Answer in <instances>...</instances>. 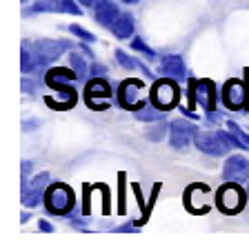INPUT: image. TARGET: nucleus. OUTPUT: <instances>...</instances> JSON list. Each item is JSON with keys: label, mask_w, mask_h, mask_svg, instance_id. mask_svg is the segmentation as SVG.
<instances>
[{"label": "nucleus", "mask_w": 249, "mask_h": 251, "mask_svg": "<svg viewBox=\"0 0 249 251\" xmlns=\"http://www.w3.org/2000/svg\"><path fill=\"white\" fill-rule=\"evenodd\" d=\"M151 104L156 109L160 111H169L174 109L178 104V98H180V91H178V85L171 80H167V76L163 80H156L154 87H151Z\"/></svg>", "instance_id": "f257e3e1"}, {"label": "nucleus", "mask_w": 249, "mask_h": 251, "mask_svg": "<svg viewBox=\"0 0 249 251\" xmlns=\"http://www.w3.org/2000/svg\"><path fill=\"white\" fill-rule=\"evenodd\" d=\"M67 47H69V43H65V40H60V43H54V40H36V43L27 45V49L31 51V58H33V67H45V65H49V62H54Z\"/></svg>", "instance_id": "f03ea898"}, {"label": "nucleus", "mask_w": 249, "mask_h": 251, "mask_svg": "<svg viewBox=\"0 0 249 251\" xmlns=\"http://www.w3.org/2000/svg\"><path fill=\"white\" fill-rule=\"evenodd\" d=\"M74 191L69 189L67 185H52L49 187V191L45 194V204H47V209L52 213H60V216H65V213H69L71 209H74Z\"/></svg>", "instance_id": "7ed1b4c3"}, {"label": "nucleus", "mask_w": 249, "mask_h": 251, "mask_svg": "<svg viewBox=\"0 0 249 251\" xmlns=\"http://www.w3.org/2000/svg\"><path fill=\"white\" fill-rule=\"evenodd\" d=\"M245 204V194L238 187V182H229L225 185L221 191H218V207L225 213H236L240 211Z\"/></svg>", "instance_id": "20e7f679"}, {"label": "nucleus", "mask_w": 249, "mask_h": 251, "mask_svg": "<svg viewBox=\"0 0 249 251\" xmlns=\"http://www.w3.org/2000/svg\"><path fill=\"white\" fill-rule=\"evenodd\" d=\"M222 178L227 182H247L249 180V160L245 156H229L225 160Z\"/></svg>", "instance_id": "39448f33"}, {"label": "nucleus", "mask_w": 249, "mask_h": 251, "mask_svg": "<svg viewBox=\"0 0 249 251\" xmlns=\"http://www.w3.org/2000/svg\"><path fill=\"white\" fill-rule=\"evenodd\" d=\"M189 89H192V104L194 98H198L207 111L216 109V85L212 80H192Z\"/></svg>", "instance_id": "423d86ee"}, {"label": "nucleus", "mask_w": 249, "mask_h": 251, "mask_svg": "<svg viewBox=\"0 0 249 251\" xmlns=\"http://www.w3.org/2000/svg\"><path fill=\"white\" fill-rule=\"evenodd\" d=\"M194 142H196V147L200 149L202 153H209V156H225V153L229 151V147L222 142V138L218 136V133L198 131L196 136H194Z\"/></svg>", "instance_id": "0eeeda50"}, {"label": "nucleus", "mask_w": 249, "mask_h": 251, "mask_svg": "<svg viewBox=\"0 0 249 251\" xmlns=\"http://www.w3.org/2000/svg\"><path fill=\"white\" fill-rule=\"evenodd\" d=\"M196 133H198L196 125H192L189 120L178 118V120H174V123H171V138H169V145H171L174 149H187L189 138L196 136Z\"/></svg>", "instance_id": "6e6552de"}, {"label": "nucleus", "mask_w": 249, "mask_h": 251, "mask_svg": "<svg viewBox=\"0 0 249 251\" xmlns=\"http://www.w3.org/2000/svg\"><path fill=\"white\" fill-rule=\"evenodd\" d=\"M222 102L227 109H243V104L249 102V94L245 89L243 82L238 80H229L222 89Z\"/></svg>", "instance_id": "1a4fd4ad"}, {"label": "nucleus", "mask_w": 249, "mask_h": 251, "mask_svg": "<svg viewBox=\"0 0 249 251\" xmlns=\"http://www.w3.org/2000/svg\"><path fill=\"white\" fill-rule=\"evenodd\" d=\"M142 82L140 80H125L120 85V104L125 107V109H140V107H145V102H140V100H136V96L142 91Z\"/></svg>", "instance_id": "9d476101"}, {"label": "nucleus", "mask_w": 249, "mask_h": 251, "mask_svg": "<svg viewBox=\"0 0 249 251\" xmlns=\"http://www.w3.org/2000/svg\"><path fill=\"white\" fill-rule=\"evenodd\" d=\"M160 71H163V76L174 78V80H183L187 76V67H185L183 58L176 56V53H169L160 60Z\"/></svg>", "instance_id": "9b49d317"}, {"label": "nucleus", "mask_w": 249, "mask_h": 251, "mask_svg": "<svg viewBox=\"0 0 249 251\" xmlns=\"http://www.w3.org/2000/svg\"><path fill=\"white\" fill-rule=\"evenodd\" d=\"M118 16H120V11H118V7L113 5L111 0H105V2L96 5V20H98L103 27H113Z\"/></svg>", "instance_id": "f8f14e48"}, {"label": "nucleus", "mask_w": 249, "mask_h": 251, "mask_svg": "<svg viewBox=\"0 0 249 251\" xmlns=\"http://www.w3.org/2000/svg\"><path fill=\"white\" fill-rule=\"evenodd\" d=\"M109 96H111V87H109L103 78H94V80L87 85V100H89L91 109H96V102H98L96 98H105V100H107Z\"/></svg>", "instance_id": "ddd939ff"}, {"label": "nucleus", "mask_w": 249, "mask_h": 251, "mask_svg": "<svg viewBox=\"0 0 249 251\" xmlns=\"http://www.w3.org/2000/svg\"><path fill=\"white\" fill-rule=\"evenodd\" d=\"M111 29H113V33H116V38L127 40L134 33V16L132 14H120Z\"/></svg>", "instance_id": "4468645a"}, {"label": "nucleus", "mask_w": 249, "mask_h": 251, "mask_svg": "<svg viewBox=\"0 0 249 251\" xmlns=\"http://www.w3.org/2000/svg\"><path fill=\"white\" fill-rule=\"evenodd\" d=\"M67 80H78V74H76V71H69V69H60V67H58V69H52L47 74V85L54 87V89Z\"/></svg>", "instance_id": "2eb2a0df"}, {"label": "nucleus", "mask_w": 249, "mask_h": 251, "mask_svg": "<svg viewBox=\"0 0 249 251\" xmlns=\"http://www.w3.org/2000/svg\"><path fill=\"white\" fill-rule=\"evenodd\" d=\"M54 11H62L58 0H36L31 7V14H54Z\"/></svg>", "instance_id": "dca6fc26"}, {"label": "nucleus", "mask_w": 249, "mask_h": 251, "mask_svg": "<svg viewBox=\"0 0 249 251\" xmlns=\"http://www.w3.org/2000/svg\"><path fill=\"white\" fill-rule=\"evenodd\" d=\"M163 114L165 111H160V109H151V107H140V109H136V118L138 120H147V123H151V120H160L163 118Z\"/></svg>", "instance_id": "f3484780"}, {"label": "nucleus", "mask_w": 249, "mask_h": 251, "mask_svg": "<svg viewBox=\"0 0 249 251\" xmlns=\"http://www.w3.org/2000/svg\"><path fill=\"white\" fill-rule=\"evenodd\" d=\"M40 196H43V187H31V189H25L23 194V202L27 207H36L40 202Z\"/></svg>", "instance_id": "a211bd4d"}, {"label": "nucleus", "mask_w": 249, "mask_h": 251, "mask_svg": "<svg viewBox=\"0 0 249 251\" xmlns=\"http://www.w3.org/2000/svg\"><path fill=\"white\" fill-rule=\"evenodd\" d=\"M69 62H71V69H74L76 74H78V80H80V78H85V74H87V65H85V60H83V58H80L76 51L69 56Z\"/></svg>", "instance_id": "6ab92c4d"}, {"label": "nucleus", "mask_w": 249, "mask_h": 251, "mask_svg": "<svg viewBox=\"0 0 249 251\" xmlns=\"http://www.w3.org/2000/svg\"><path fill=\"white\" fill-rule=\"evenodd\" d=\"M69 31L74 33V36H78L80 40H85V43H94V40H96V36H94V33H89V31H87V29H83V27H80V25H71V27H69Z\"/></svg>", "instance_id": "aec40b11"}, {"label": "nucleus", "mask_w": 249, "mask_h": 251, "mask_svg": "<svg viewBox=\"0 0 249 251\" xmlns=\"http://www.w3.org/2000/svg\"><path fill=\"white\" fill-rule=\"evenodd\" d=\"M116 60L120 62L125 69H134V67H136V60H134L132 56H127V53L122 51V49H116Z\"/></svg>", "instance_id": "412c9836"}, {"label": "nucleus", "mask_w": 249, "mask_h": 251, "mask_svg": "<svg viewBox=\"0 0 249 251\" xmlns=\"http://www.w3.org/2000/svg\"><path fill=\"white\" fill-rule=\"evenodd\" d=\"M227 127H229V131H231V133H234V136H236V138H238V140H240V142H243L245 147H247V149H249V136H247V133H245V131H243V129H240V127H238V125H236V123H227Z\"/></svg>", "instance_id": "4be33fe9"}, {"label": "nucleus", "mask_w": 249, "mask_h": 251, "mask_svg": "<svg viewBox=\"0 0 249 251\" xmlns=\"http://www.w3.org/2000/svg\"><path fill=\"white\" fill-rule=\"evenodd\" d=\"M58 2H60V9L67 11V14H74V16H80V14H83V9L76 5V0H58Z\"/></svg>", "instance_id": "5701e85b"}, {"label": "nucleus", "mask_w": 249, "mask_h": 251, "mask_svg": "<svg viewBox=\"0 0 249 251\" xmlns=\"http://www.w3.org/2000/svg\"><path fill=\"white\" fill-rule=\"evenodd\" d=\"M132 47H134V49H138V51H142V53H145L147 58H154V56H156V53H154V49H149V47H147V45L142 43L140 38H134Z\"/></svg>", "instance_id": "b1692460"}, {"label": "nucleus", "mask_w": 249, "mask_h": 251, "mask_svg": "<svg viewBox=\"0 0 249 251\" xmlns=\"http://www.w3.org/2000/svg\"><path fill=\"white\" fill-rule=\"evenodd\" d=\"M33 69V58H31V51L29 49H23V71L29 74Z\"/></svg>", "instance_id": "393cba45"}, {"label": "nucleus", "mask_w": 249, "mask_h": 251, "mask_svg": "<svg viewBox=\"0 0 249 251\" xmlns=\"http://www.w3.org/2000/svg\"><path fill=\"white\" fill-rule=\"evenodd\" d=\"M47 182H49V174H40V176H36V178H33L31 187H45Z\"/></svg>", "instance_id": "a878e982"}, {"label": "nucleus", "mask_w": 249, "mask_h": 251, "mask_svg": "<svg viewBox=\"0 0 249 251\" xmlns=\"http://www.w3.org/2000/svg\"><path fill=\"white\" fill-rule=\"evenodd\" d=\"M105 71H107V69H105L103 65H91L89 74H91V76H94V78H103V76H105Z\"/></svg>", "instance_id": "bb28decb"}, {"label": "nucleus", "mask_w": 249, "mask_h": 251, "mask_svg": "<svg viewBox=\"0 0 249 251\" xmlns=\"http://www.w3.org/2000/svg\"><path fill=\"white\" fill-rule=\"evenodd\" d=\"M165 133V125H160L156 131H147V138H151V140H160V136Z\"/></svg>", "instance_id": "cd10ccee"}, {"label": "nucleus", "mask_w": 249, "mask_h": 251, "mask_svg": "<svg viewBox=\"0 0 249 251\" xmlns=\"http://www.w3.org/2000/svg\"><path fill=\"white\" fill-rule=\"evenodd\" d=\"M38 227L43 229V231H52V225H49L47 220H40V223H38Z\"/></svg>", "instance_id": "c85d7f7f"}, {"label": "nucleus", "mask_w": 249, "mask_h": 251, "mask_svg": "<svg viewBox=\"0 0 249 251\" xmlns=\"http://www.w3.org/2000/svg\"><path fill=\"white\" fill-rule=\"evenodd\" d=\"M23 89L27 91V94H31V91H33V85H31L29 80H25V82H23Z\"/></svg>", "instance_id": "c756f323"}, {"label": "nucleus", "mask_w": 249, "mask_h": 251, "mask_svg": "<svg viewBox=\"0 0 249 251\" xmlns=\"http://www.w3.org/2000/svg\"><path fill=\"white\" fill-rule=\"evenodd\" d=\"M29 169H31V162H25V165H23V171H25V174H29Z\"/></svg>", "instance_id": "7c9ffc66"}, {"label": "nucleus", "mask_w": 249, "mask_h": 251, "mask_svg": "<svg viewBox=\"0 0 249 251\" xmlns=\"http://www.w3.org/2000/svg\"><path fill=\"white\" fill-rule=\"evenodd\" d=\"M80 2H83V5H87V7H89V5H96V0H80Z\"/></svg>", "instance_id": "2f4dec72"}, {"label": "nucleus", "mask_w": 249, "mask_h": 251, "mask_svg": "<svg viewBox=\"0 0 249 251\" xmlns=\"http://www.w3.org/2000/svg\"><path fill=\"white\" fill-rule=\"evenodd\" d=\"M122 2H127V5H136V2H140V0H122Z\"/></svg>", "instance_id": "473e14b6"}, {"label": "nucleus", "mask_w": 249, "mask_h": 251, "mask_svg": "<svg viewBox=\"0 0 249 251\" xmlns=\"http://www.w3.org/2000/svg\"><path fill=\"white\" fill-rule=\"evenodd\" d=\"M23 2H29V0H23Z\"/></svg>", "instance_id": "72a5a7b5"}]
</instances>
